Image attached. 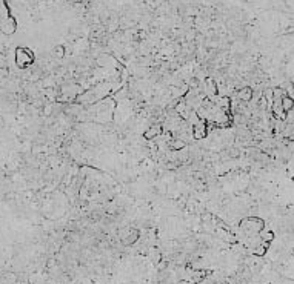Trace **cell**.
I'll list each match as a JSON object with an SVG mask.
<instances>
[{
	"mask_svg": "<svg viewBox=\"0 0 294 284\" xmlns=\"http://www.w3.org/2000/svg\"><path fill=\"white\" fill-rule=\"evenodd\" d=\"M239 97L242 99V100H250L251 99V89H242L240 92H239Z\"/></svg>",
	"mask_w": 294,
	"mask_h": 284,
	"instance_id": "cell-1",
	"label": "cell"
},
{
	"mask_svg": "<svg viewBox=\"0 0 294 284\" xmlns=\"http://www.w3.org/2000/svg\"><path fill=\"white\" fill-rule=\"evenodd\" d=\"M157 134H160V129H159V126H153V129L150 131V132H146L145 134V137L148 138V140H151L153 137H156Z\"/></svg>",
	"mask_w": 294,
	"mask_h": 284,
	"instance_id": "cell-2",
	"label": "cell"
}]
</instances>
